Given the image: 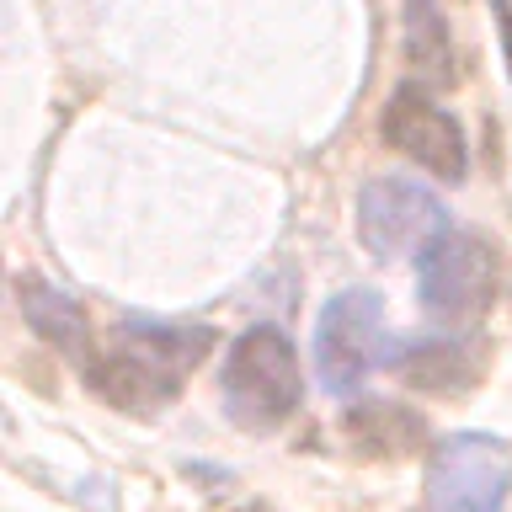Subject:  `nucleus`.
Segmentation results:
<instances>
[{"mask_svg":"<svg viewBox=\"0 0 512 512\" xmlns=\"http://www.w3.org/2000/svg\"><path fill=\"white\" fill-rule=\"evenodd\" d=\"M214 352V331L203 326H128L102 352H91L86 384L107 406L150 416L182 395L187 374Z\"/></svg>","mask_w":512,"mask_h":512,"instance_id":"1","label":"nucleus"},{"mask_svg":"<svg viewBox=\"0 0 512 512\" xmlns=\"http://www.w3.org/2000/svg\"><path fill=\"white\" fill-rule=\"evenodd\" d=\"M384 139H390L406 160L427 166L432 176H443V182H459L464 160H470L459 118L432 102V86H422V80L395 86V96L384 102Z\"/></svg>","mask_w":512,"mask_h":512,"instance_id":"5","label":"nucleus"},{"mask_svg":"<svg viewBox=\"0 0 512 512\" xmlns=\"http://www.w3.org/2000/svg\"><path fill=\"white\" fill-rule=\"evenodd\" d=\"M406 59L432 91H448L459 80V54L438 0H406Z\"/></svg>","mask_w":512,"mask_h":512,"instance_id":"8","label":"nucleus"},{"mask_svg":"<svg viewBox=\"0 0 512 512\" xmlns=\"http://www.w3.org/2000/svg\"><path fill=\"white\" fill-rule=\"evenodd\" d=\"M358 235L374 256H400L416 251L422 256L432 240L443 235V203L432 198L427 187L406 182V176H379V182L363 187L358 198Z\"/></svg>","mask_w":512,"mask_h":512,"instance_id":"6","label":"nucleus"},{"mask_svg":"<svg viewBox=\"0 0 512 512\" xmlns=\"http://www.w3.org/2000/svg\"><path fill=\"white\" fill-rule=\"evenodd\" d=\"M390 352H384V315H379V299L368 288H352V294H336L320 315V331H315V363H320V379L331 384L336 395L352 390L368 368H379Z\"/></svg>","mask_w":512,"mask_h":512,"instance_id":"7","label":"nucleus"},{"mask_svg":"<svg viewBox=\"0 0 512 512\" xmlns=\"http://www.w3.org/2000/svg\"><path fill=\"white\" fill-rule=\"evenodd\" d=\"M502 288V256L486 235L443 230L422 251V310L438 315L443 326H470L491 310Z\"/></svg>","mask_w":512,"mask_h":512,"instance_id":"3","label":"nucleus"},{"mask_svg":"<svg viewBox=\"0 0 512 512\" xmlns=\"http://www.w3.org/2000/svg\"><path fill=\"white\" fill-rule=\"evenodd\" d=\"M224 411L246 432H272L299 411V352L278 326H251L224 358Z\"/></svg>","mask_w":512,"mask_h":512,"instance_id":"2","label":"nucleus"},{"mask_svg":"<svg viewBox=\"0 0 512 512\" xmlns=\"http://www.w3.org/2000/svg\"><path fill=\"white\" fill-rule=\"evenodd\" d=\"M342 427H347V443L358 448V454H406V448L422 443V416L384 406V400L358 406Z\"/></svg>","mask_w":512,"mask_h":512,"instance_id":"10","label":"nucleus"},{"mask_svg":"<svg viewBox=\"0 0 512 512\" xmlns=\"http://www.w3.org/2000/svg\"><path fill=\"white\" fill-rule=\"evenodd\" d=\"M22 310H27V320H32V331H43L54 347L75 352L80 363H91L86 310H80L70 294H59V288H48V283H38V278H22Z\"/></svg>","mask_w":512,"mask_h":512,"instance_id":"9","label":"nucleus"},{"mask_svg":"<svg viewBox=\"0 0 512 512\" xmlns=\"http://www.w3.org/2000/svg\"><path fill=\"white\" fill-rule=\"evenodd\" d=\"M512 491V448L496 438H448L427 464V512H502Z\"/></svg>","mask_w":512,"mask_h":512,"instance_id":"4","label":"nucleus"},{"mask_svg":"<svg viewBox=\"0 0 512 512\" xmlns=\"http://www.w3.org/2000/svg\"><path fill=\"white\" fill-rule=\"evenodd\" d=\"M390 368L416 390H464L475 379L470 352L459 342H411L406 352H395Z\"/></svg>","mask_w":512,"mask_h":512,"instance_id":"11","label":"nucleus"}]
</instances>
